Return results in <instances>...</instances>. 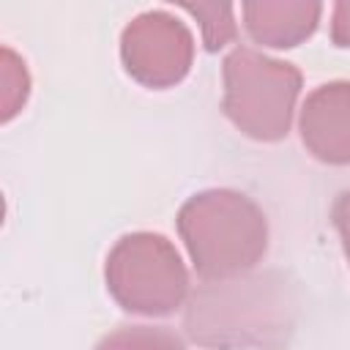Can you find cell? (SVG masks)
<instances>
[{
    "label": "cell",
    "mask_w": 350,
    "mask_h": 350,
    "mask_svg": "<svg viewBox=\"0 0 350 350\" xmlns=\"http://www.w3.org/2000/svg\"><path fill=\"white\" fill-rule=\"evenodd\" d=\"M178 232L205 282L241 279L268 249V221L254 200L232 189H208L178 211Z\"/></svg>",
    "instance_id": "1"
},
{
    "label": "cell",
    "mask_w": 350,
    "mask_h": 350,
    "mask_svg": "<svg viewBox=\"0 0 350 350\" xmlns=\"http://www.w3.org/2000/svg\"><path fill=\"white\" fill-rule=\"evenodd\" d=\"M221 109L241 134L257 142L287 137L301 96V71L293 63L235 46L221 63Z\"/></svg>",
    "instance_id": "2"
},
{
    "label": "cell",
    "mask_w": 350,
    "mask_h": 350,
    "mask_svg": "<svg viewBox=\"0 0 350 350\" xmlns=\"http://www.w3.org/2000/svg\"><path fill=\"white\" fill-rule=\"evenodd\" d=\"M107 290L131 314L164 317L189 298V273L178 249L159 232L123 235L107 254Z\"/></svg>",
    "instance_id": "3"
},
{
    "label": "cell",
    "mask_w": 350,
    "mask_h": 350,
    "mask_svg": "<svg viewBox=\"0 0 350 350\" xmlns=\"http://www.w3.org/2000/svg\"><path fill=\"white\" fill-rule=\"evenodd\" d=\"M221 290H205L194 295L186 314V331L200 345H268V334L279 331L284 317L282 301L257 287L260 282H219Z\"/></svg>",
    "instance_id": "4"
},
{
    "label": "cell",
    "mask_w": 350,
    "mask_h": 350,
    "mask_svg": "<svg viewBox=\"0 0 350 350\" xmlns=\"http://www.w3.org/2000/svg\"><path fill=\"white\" fill-rule=\"evenodd\" d=\"M120 60L134 82L164 90L189 74L194 60V38L189 27L172 14L148 11L123 27Z\"/></svg>",
    "instance_id": "5"
},
{
    "label": "cell",
    "mask_w": 350,
    "mask_h": 350,
    "mask_svg": "<svg viewBox=\"0 0 350 350\" xmlns=\"http://www.w3.org/2000/svg\"><path fill=\"white\" fill-rule=\"evenodd\" d=\"M304 148L323 164H350V82L314 88L298 115Z\"/></svg>",
    "instance_id": "6"
},
{
    "label": "cell",
    "mask_w": 350,
    "mask_h": 350,
    "mask_svg": "<svg viewBox=\"0 0 350 350\" xmlns=\"http://www.w3.org/2000/svg\"><path fill=\"white\" fill-rule=\"evenodd\" d=\"M323 0H243V27L254 44L293 49L312 38Z\"/></svg>",
    "instance_id": "7"
},
{
    "label": "cell",
    "mask_w": 350,
    "mask_h": 350,
    "mask_svg": "<svg viewBox=\"0 0 350 350\" xmlns=\"http://www.w3.org/2000/svg\"><path fill=\"white\" fill-rule=\"evenodd\" d=\"M167 3L186 8L197 19L208 52H219L235 41L238 25L232 14V0H167Z\"/></svg>",
    "instance_id": "8"
},
{
    "label": "cell",
    "mask_w": 350,
    "mask_h": 350,
    "mask_svg": "<svg viewBox=\"0 0 350 350\" xmlns=\"http://www.w3.org/2000/svg\"><path fill=\"white\" fill-rule=\"evenodd\" d=\"M27 96H30V74L25 68V60L11 46H3L0 52V120L8 123L14 115H19Z\"/></svg>",
    "instance_id": "9"
},
{
    "label": "cell",
    "mask_w": 350,
    "mask_h": 350,
    "mask_svg": "<svg viewBox=\"0 0 350 350\" xmlns=\"http://www.w3.org/2000/svg\"><path fill=\"white\" fill-rule=\"evenodd\" d=\"M331 219H334V227H336V232H339L342 249H345L347 262H350V189H347V191H342V194L334 200Z\"/></svg>",
    "instance_id": "10"
},
{
    "label": "cell",
    "mask_w": 350,
    "mask_h": 350,
    "mask_svg": "<svg viewBox=\"0 0 350 350\" xmlns=\"http://www.w3.org/2000/svg\"><path fill=\"white\" fill-rule=\"evenodd\" d=\"M331 41L342 49H350V0H334Z\"/></svg>",
    "instance_id": "11"
}]
</instances>
